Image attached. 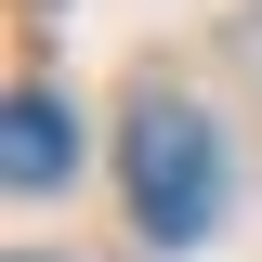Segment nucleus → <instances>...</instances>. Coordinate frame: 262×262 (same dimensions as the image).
I'll return each mask as SVG.
<instances>
[{"label": "nucleus", "mask_w": 262, "mask_h": 262, "mask_svg": "<svg viewBox=\"0 0 262 262\" xmlns=\"http://www.w3.org/2000/svg\"><path fill=\"white\" fill-rule=\"evenodd\" d=\"M13 262H39V249H13Z\"/></svg>", "instance_id": "nucleus-4"}, {"label": "nucleus", "mask_w": 262, "mask_h": 262, "mask_svg": "<svg viewBox=\"0 0 262 262\" xmlns=\"http://www.w3.org/2000/svg\"><path fill=\"white\" fill-rule=\"evenodd\" d=\"M131 223H144V249H196L223 223V131L196 118L184 92L131 105Z\"/></svg>", "instance_id": "nucleus-1"}, {"label": "nucleus", "mask_w": 262, "mask_h": 262, "mask_svg": "<svg viewBox=\"0 0 262 262\" xmlns=\"http://www.w3.org/2000/svg\"><path fill=\"white\" fill-rule=\"evenodd\" d=\"M249 66H262V13H249Z\"/></svg>", "instance_id": "nucleus-3"}, {"label": "nucleus", "mask_w": 262, "mask_h": 262, "mask_svg": "<svg viewBox=\"0 0 262 262\" xmlns=\"http://www.w3.org/2000/svg\"><path fill=\"white\" fill-rule=\"evenodd\" d=\"M0 170H13V196H53L79 170V105L66 92H13L0 105Z\"/></svg>", "instance_id": "nucleus-2"}]
</instances>
